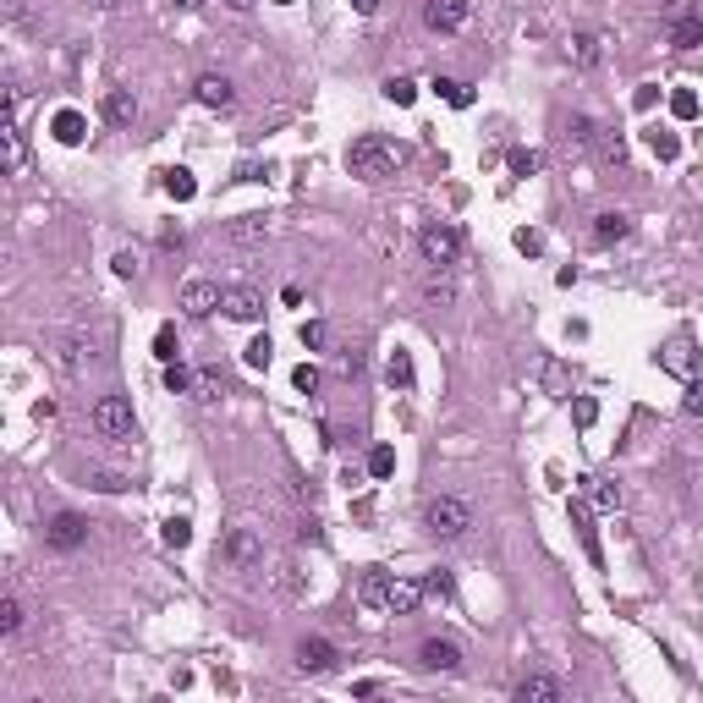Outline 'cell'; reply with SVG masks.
<instances>
[{"mask_svg": "<svg viewBox=\"0 0 703 703\" xmlns=\"http://www.w3.org/2000/svg\"><path fill=\"white\" fill-rule=\"evenodd\" d=\"M346 166H352V176H363V182H385V176H396L407 166V149L368 133V138H358L346 149Z\"/></svg>", "mask_w": 703, "mask_h": 703, "instance_id": "cell-1", "label": "cell"}, {"mask_svg": "<svg viewBox=\"0 0 703 703\" xmlns=\"http://www.w3.org/2000/svg\"><path fill=\"white\" fill-rule=\"evenodd\" d=\"M424 528H429L434 538H467V533H473V505H467L462 495H434V500L424 505Z\"/></svg>", "mask_w": 703, "mask_h": 703, "instance_id": "cell-2", "label": "cell"}, {"mask_svg": "<svg viewBox=\"0 0 703 703\" xmlns=\"http://www.w3.org/2000/svg\"><path fill=\"white\" fill-rule=\"evenodd\" d=\"M88 424L100 440H133V401L126 396H100L88 407Z\"/></svg>", "mask_w": 703, "mask_h": 703, "instance_id": "cell-3", "label": "cell"}, {"mask_svg": "<svg viewBox=\"0 0 703 703\" xmlns=\"http://www.w3.org/2000/svg\"><path fill=\"white\" fill-rule=\"evenodd\" d=\"M44 545L61 550V555H72L88 545V517H77V511H55V517L44 522Z\"/></svg>", "mask_w": 703, "mask_h": 703, "instance_id": "cell-4", "label": "cell"}, {"mask_svg": "<svg viewBox=\"0 0 703 703\" xmlns=\"http://www.w3.org/2000/svg\"><path fill=\"white\" fill-rule=\"evenodd\" d=\"M220 555H226L237 571H259L264 566V538L253 528H231L226 538H220Z\"/></svg>", "mask_w": 703, "mask_h": 703, "instance_id": "cell-5", "label": "cell"}, {"mask_svg": "<svg viewBox=\"0 0 703 703\" xmlns=\"http://www.w3.org/2000/svg\"><path fill=\"white\" fill-rule=\"evenodd\" d=\"M418 247H424V259L434 270H445V264H457V253H462V231L457 226H424Z\"/></svg>", "mask_w": 703, "mask_h": 703, "instance_id": "cell-6", "label": "cell"}, {"mask_svg": "<svg viewBox=\"0 0 703 703\" xmlns=\"http://www.w3.org/2000/svg\"><path fill=\"white\" fill-rule=\"evenodd\" d=\"M659 368L676 374V379H698V346H692V335H670L659 346Z\"/></svg>", "mask_w": 703, "mask_h": 703, "instance_id": "cell-7", "label": "cell"}, {"mask_svg": "<svg viewBox=\"0 0 703 703\" xmlns=\"http://www.w3.org/2000/svg\"><path fill=\"white\" fill-rule=\"evenodd\" d=\"M220 297H226V286H214V280H187L182 286V313L187 319H209L220 308Z\"/></svg>", "mask_w": 703, "mask_h": 703, "instance_id": "cell-8", "label": "cell"}, {"mask_svg": "<svg viewBox=\"0 0 703 703\" xmlns=\"http://www.w3.org/2000/svg\"><path fill=\"white\" fill-rule=\"evenodd\" d=\"M220 308H226V319H237V325H259L264 319V297L253 292V286H226Z\"/></svg>", "mask_w": 703, "mask_h": 703, "instance_id": "cell-9", "label": "cell"}, {"mask_svg": "<svg viewBox=\"0 0 703 703\" xmlns=\"http://www.w3.org/2000/svg\"><path fill=\"white\" fill-rule=\"evenodd\" d=\"M93 363H100V341H93L88 330H72L67 341H61V368H67V374H83Z\"/></svg>", "mask_w": 703, "mask_h": 703, "instance_id": "cell-10", "label": "cell"}, {"mask_svg": "<svg viewBox=\"0 0 703 703\" xmlns=\"http://www.w3.org/2000/svg\"><path fill=\"white\" fill-rule=\"evenodd\" d=\"M511 698H517V703H561L566 687H561L555 676H545V670H528V676L511 687Z\"/></svg>", "mask_w": 703, "mask_h": 703, "instance_id": "cell-11", "label": "cell"}, {"mask_svg": "<svg viewBox=\"0 0 703 703\" xmlns=\"http://www.w3.org/2000/svg\"><path fill=\"white\" fill-rule=\"evenodd\" d=\"M418 665L440 670V676H457V670H462V649L451 643V637H429V643L418 649Z\"/></svg>", "mask_w": 703, "mask_h": 703, "instance_id": "cell-12", "label": "cell"}, {"mask_svg": "<svg viewBox=\"0 0 703 703\" xmlns=\"http://www.w3.org/2000/svg\"><path fill=\"white\" fill-rule=\"evenodd\" d=\"M335 643H325V637H303L297 643V670H308V676H325V670H335Z\"/></svg>", "mask_w": 703, "mask_h": 703, "instance_id": "cell-13", "label": "cell"}, {"mask_svg": "<svg viewBox=\"0 0 703 703\" xmlns=\"http://www.w3.org/2000/svg\"><path fill=\"white\" fill-rule=\"evenodd\" d=\"M467 12H473V0H429L424 22L434 28V34H457V28L467 22Z\"/></svg>", "mask_w": 703, "mask_h": 703, "instance_id": "cell-14", "label": "cell"}, {"mask_svg": "<svg viewBox=\"0 0 703 703\" xmlns=\"http://www.w3.org/2000/svg\"><path fill=\"white\" fill-rule=\"evenodd\" d=\"M424 599H429V588H424V583H412V578H391V588H385V610H391V616H412Z\"/></svg>", "mask_w": 703, "mask_h": 703, "instance_id": "cell-15", "label": "cell"}, {"mask_svg": "<svg viewBox=\"0 0 703 703\" xmlns=\"http://www.w3.org/2000/svg\"><path fill=\"white\" fill-rule=\"evenodd\" d=\"M100 116H105L110 126H133V121H138V93H133V88H105Z\"/></svg>", "mask_w": 703, "mask_h": 703, "instance_id": "cell-16", "label": "cell"}, {"mask_svg": "<svg viewBox=\"0 0 703 703\" xmlns=\"http://www.w3.org/2000/svg\"><path fill=\"white\" fill-rule=\"evenodd\" d=\"M566 511H571V528H578V538H583L588 561H594V566H604V550H599V528H594V517H588V505H583V500H566Z\"/></svg>", "mask_w": 703, "mask_h": 703, "instance_id": "cell-17", "label": "cell"}, {"mask_svg": "<svg viewBox=\"0 0 703 703\" xmlns=\"http://www.w3.org/2000/svg\"><path fill=\"white\" fill-rule=\"evenodd\" d=\"M193 93H198V105H209V110H226V105L237 100V88H231V77H220V72H204Z\"/></svg>", "mask_w": 703, "mask_h": 703, "instance_id": "cell-18", "label": "cell"}, {"mask_svg": "<svg viewBox=\"0 0 703 703\" xmlns=\"http://www.w3.org/2000/svg\"><path fill=\"white\" fill-rule=\"evenodd\" d=\"M571 67H583V72H594L599 61H604V34H571Z\"/></svg>", "mask_w": 703, "mask_h": 703, "instance_id": "cell-19", "label": "cell"}, {"mask_svg": "<svg viewBox=\"0 0 703 703\" xmlns=\"http://www.w3.org/2000/svg\"><path fill=\"white\" fill-rule=\"evenodd\" d=\"M626 231H632V220L621 214V209H604V214H594V242H626Z\"/></svg>", "mask_w": 703, "mask_h": 703, "instance_id": "cell-20", "label": "cell"}, {"mask_svg": "<svg viewBox=\"0 0 703 703\" xmlns=\"http://www.w3.org/2000/svg\"><path fill=\"white\" fill-rule=\"evenodd\" d=\"M385 588H391V571L368 566V571H363V583H358V599L368 604V610H385Z\"/></svg>", "mask_w": 703, "mask_h": 703, "instance_id": "cell-21", "label": "cell"}, {"mask_svg": "<svg viewBox=\"0 0 703 703\" xmlns=\"http://www.w3.org/2000/svg\"><path fill=\"white\" fill-rule=\"evenodd\" d=\"M226 237L242 242V247H247V242H264V237H270V220H264V214H237L231 226H226Z\"/></svg>", "mask_w": 703, "mask_h": 703, "instance_id": "cell-22", "label": "cell"}, {"mask_svg": "<svg viewBox=\"0 0 703 703\" xmlns=\"http://www.w3.org/2000/svg\"><path fill=\"white\" fill-rule=\"evenodd\" d=\"M599 133H604V126H599L594 116H571V121H566V143H571V149H594Z\"/></svg>", "mask_w": 703, "mask_h": 703, "instance_id": "cell-23", "label": "cell"}, {"mask_svg": "<svg viewBox=\"0 0 703 703\" xmlns=\"http://www.w3.org/2000/svg\"><path fill=\"white\" fill-rule=\"evenodd\" d=\"M50 133H55V143H83V133H88V121H83L77 110H61V116L50 121Z\"/></svg>", "mask_w": 703, "mask_h": 703, "instance_id": "cell-24", "label": "cell"}, {"mask_svg": "<svg viewBox=\"0 0 703 703\" xmlns=\"http://www.w3.org/2000/svg\"><path fill=\"white\" fill-rule=\"evenodd\" d=\"M385 379H391V385L396 391H412V379H418V374H412V358H407V352L396 346L391 352V358H385Z\"/></svg>", "mask_w": 703, "mask_h": 703, "instance_id": "cell-25", "label": "cell"}, {"mask_svg": "<svg viewBox=\"0 0 703 703\" xmlns=\"http://www.w3.org/2000/svg\"><path fill=\"white\" fill-rule=\"evenodd\" d=\"M583 484H588L599 511H621V484H610V478H583Z\"/></svg>", "mask_w": 703, "mask_h": 703, "instance_id": "cell-26", "label": "cell"}, {"mask_svg": "<svg viewBox=\"0 0 703 703\" xmlns=\"http://www.w3.org/2000/svg\"><path fill=\"white\" fill-rule=\"evenodd\" d=\"M434 93H440L445 105H457V110H467V105H473V88H467L462 77H440V83H434Z\"/></svg>", "mask_w": 703, "mask_h": 703, "instance_id": "cell-27", "label": "cell"}, {"mask_svg": "<svg viewBox=\"0 0 703 703\" xmlns=\"http://www.w3.org/2000/svg\"><path fill=\"white\" fill-rule=\"evenodd\" d=\"M670 44H676V50H692V44H703V12L670 28Z\"/></svg>", "mask_w": 703, "mask_h": 703, "instance_id": "cell-28", "label": "cell"}, {"mask_svg": "<svg viewBox=\"0 0 703 703\" xmlns=\"http://www.w3.org/2000/svg\"><path fill=\"white\" fill-rule=\"evenodd\" d=\"M193 391H198V401H220V396H226V379H220V368H198Z\"/></svg>", "mask_w": 703, "mask_h": 703, "instance_id": "cell-29", "label": "cell"}, {"mask_svg": "<svg viewBox=\"0 0 703 703\" xmlns=\"http://www.w3.org/2000/svg\"><path fill=\"white\" fill-rule=\"evenodd\" d=\"M166 193L176 198V204H187L198 193V182H193V171H166Z\"/></svg>", "mask_w": 703, "mask_h": 703, "instance_id": "cell-30", "label": "cell"}, {"mask_svg": "<svg viewBox=\"0 0 703 703\" xmlns=\"http://www.w3.org/2000/svg\"><path fill=\"white\" fill-rule=\"evenodd\" d=\"M176 352H182L176 325H159V330H154V358H159V363H176Z\"/></svg>", "mask_w": 703, "mask_h": 703, "instance_id": "cell-31", "label": "cell"}, {"mask_svg": "<svg viewBox=\"0 0 703 703\" xmlns=\"http://www.w3.org/2000/svg\"><path fill=\"white\" fill-rule=\"evenodd\" d=\"M159 538H166L171 550H187V545H193V522H187V517H171L166 528H159Z\"/></svg>", "mask_w": 703, "mask_h": 703, "instance_id": "cell-32", "label": "cell"}, {"mask_svg": "<svg viewBox=\"0 0 703 703\" xmlns=\"http://www.w3.org/2000/svg\"><path fill=\"white\" fill-rule=\"evenodd\" d=\"M193 379H198V374H193V368H187L182 358H176V363H166V391H171V396H182V391H193Z\"/></svg>", "mask_w": 703, "mask_h": 703, "instance_id": "cell-33", "label": "cell"}, {"mask_svg": "<svg viewBox=\"0 0 703 703\" xmlns=\"http://www.w3.org/2000/svg\"><path fill=\"white\" fill-rule=\"evenodd\" d=\"M242 358H247V368H270V358H275V341H270V335H253Z\"/></svg>", "mask_w": 703, "mask_h": 703, "instance_id": "cell-34", "label": "cell"}, {"mask_svg": "<svg viewBox=\"0 0 703 703\" xmlns=\"http://www.w3.org/2000/svg\"><path fill=\"white\" fill-rule=\"evenodd\" d=\"M22 621H28V616H22V604L6 594V599H0V632L12 637V632H22Z\"/></svg>", "mask_w": 703, "mask_h": 703, "instance_id": "cell-35", "label": "cell"}, {"mask_svg": "<svg viewBox=\"0 0 703 703\" xmlns=\"http://www.w3.org/2000/svg\"><path fill=\"white\" fill-rule=\"evenodd\" d=\"M385 100L391 105H412V100H418V83H412V77H391L385 83Z\"/></svg>", "mask_w": 703, "mask_h": 703, "instance_id": "cell-36", "label": "cell"}, {"mask_svg": "<svg viewBox=\"0 0 703 703\" xmlns=\"http://www.w3.org/2000/svg\"><path fill=\"white\" fill-rule=\"evenodd\" d=\"M670 116H676V121H692V116H698V93H692V88H676V93H670Z\"/></svg>", "mask_w": 703, "mask_h": 703, "instance_id": "cell-37", "label": "cell"}, {"mask_svg": "<svg viewBox=\"0 0 703 703\" xmlns=\"http://www.w3.org/2000/svg\"><path fill=\"white\" fill-rule=\"evenodd\" d=\"M424 588H429V599H451L457 594V578L440 566V571H429V578H424Z\"/></svg>", "mask_w": 703, "mask_h": 703, "instance_id": "cell-38", "label": "cell"}, {"mask_svg": "<svg viewBox=\"0 0 703 703\" xmlns=\"http://www.w3.org/2000/svg\"><path fill=\"white\" fill-rule=\"evenodd\" d=\"M649 149H654L659 159H676V154H682V138H676V133H659V126H654V133H649Z\"/></svg>", "mask_w": 703, "mask_h": 703, "instance_id": "cell-39", "label": "cell"}, {"mask_svg": "<svg viewBox=\"0 0 703 703\" xmlns=\"http://www.w3.org/2000/svg\"><path fill=\"white\" fill-rule=\"evenodd\" d=\"M368 473H374V478H391V473H396V451H391V445H374Z\"/></svg>", "mask_w": 703, "mask_h": 703, "instance_id": "cell-40", "label": "cell"}, {"mask_svg": "<svg viewBox=\"0 0 703 703\" xmlns=\"http://www.w3.org/2000/svg\"><path fill=\"white\" fill-rule=\"evenodd\" d=\"M505 166L517 171V176H533V171H538V154H533V149H511V154H505Z\"/></svg>", "mask_w": 703, "mask_h": 703, "instance_id": "cell-41", "label": "cell"}, {"mask_svg": "<svg viewBox=\"0 0 703 703\" xmlns=\"http://www.w3.org/2000/svg\"><path fill=\"white\" fill-rule=\"evenodd\" d=\"M275 588H280V594H303V578H297V566H292V561H280V566H275Z\"/></svg>", "mask_w": 703, "mask_h": 703, "instance_id": "cell-42", "label": "cell"}, {"mask_svg": "<svg viewBox=\"0 0 703 703\" xmlns=\"http://www.w3.org/2000/svg\"><path fill=\"white\" fill-rule=\"evenodd\" d=\"M451 297H457V292H451V280H429V286H424V303H429V308H445Z\"/></svg>", "mask_w": 703, "mask_h": 703, "instance_id": "cell-43", "label": "cell"}, {"mask_svg": "<svg viewBox=\"0 0 703 703\" xmlns=\"http://www.w3.org/2000/svg\"><path fill=\"white\" fill-rule=\"evenodd\" d=\"M297 335H303V346H308V352H319V346H325V341H330V330H325V325H319V319H308V325H303Z\"/></svg>", "mask_w": 703, "mask_h": 703, "instance_id": "cell-44", "label": "cell"}, {"mask_svg": "<svg viewBox=\"0 0 703 703\" xmlns=\"http://www.w3.org/2000/svg\"><path fill=\"white\" fill-rule=\"evenodd\" d=\"M292 385H297L303 396H313V391H319V368H313V363H303V368L292 374Z\"/></svg>", "mask_w": 703, "mask_h": 703, "instance_id": "cell-45", "label": "cell"}, {"mask_svg": "<svg viewBox=\"0 0 703 703\" xmlns=\"http://www.w3.org/2000/svg\"><path fill=\"white\" fill-rule=\"evenodd\" d=\"M517 253L538 259V253H545V237H538V231H517Z\"/></svg>", "mask_w": 703, "mask_h": 703, "instance_id": "cell-46", "label": "cell"}, {"mask_svg": "<svg viewBox=\"0 0 703 703\" xmlns=\"http://www.w3.org/2000/svg\"><path fill=\"white\" fill-rule=\"evenodd\" d=\"M116 275L133 280V275H138V253H116Z\"/></svg>", "mask_w": 703, "mask_h": 703, "instance_id": "cell-47", "label": "cell"}, {"mask_svg": "<svg viewBox=\"0 0 703 703\" xmlns=\"http://www.w3.org/2000/svg\"><path fill=\"white\" fill-rule=\"evenodd\" d=\"M594 418H599V401H588V396H583V401H578V424H583V429H588V424H594Z\"/></svg>", "mask_w": 703, "mask_h": 703, "instance_id": "cell-48", "label": "cell"}, {"mask_svg": "<svg viewBox=\"0 0 703 703\" xmlns=\"http://www.w3.org/2000/svg\"><path fill=\"white\" fill-rule=\"evenodd\" d=\"M654 100H659V88H637V100H632V105H637V110H654Z\"/></svg>", "mask_w": 703, "mask_h": 703, "instance_id": "cell-49", "label": "cell"}, {"mask_svg": "<svg viewBox=\"0 0 703 703\" xmlns=\"http://www.w3.org/2000/svg\"><path fill=\"white\" fill-rule=\"evenodd\" d=\"M22 12H28L22 0H6V17H12V22H22Z\"/></svg>", "mask_w": 703, "mask_h": 703, "instance_id": "cell-50", "label": "cell"}, {"mask_svg": "<svg viewBox=\"0 0 703 703\" xmlns=\"http://www.w3.org/2000/svg\"><path fill=\"white\" fill-rule=\"evenodd\" d=\"M88 6H93V12H116V6H121V0H88Z\"/></svg>", "mask_w": 703, "mask_h": 703, "instance_id": "cell-51", "label": "cell"}, {"mask_svg": "<svg viewBox=\"0 0 703 703\" xmlns=\"http://www.w3.org/2000/svg\"><path fill=\"white\" fill-rule=\"evenodd\" d=\"M352 6H358V12L368 17V12H379V0H352Z\"/></svg>", "mask_w": 703, "mask_h": 703, "instance_id": "cell-52", "label": "cell"}, {"mask_svg": "<svg viewBox=\"0 0 703 703\" xmlns=\"http://www.w3.org/2000/svg\"><path fill=\"white\" fill-rule=\"evenodd\" d=\"M176 6H182V12H198V6H209V0H176Z\"/></svg>", "mask_w": 703, "mask_h": 703, "instance_id": "cell-53", "label": "cell"}, {"mask_svg": "<svg viewBox=\"0 0 703 703\" xmlns=\"http://www.w3.org/2000/svg\"><path fill=\"white\" fill-rule=\"evenodd\" d=\"M226 6H231V12H247V6H253V0H226Z\"/></svg>", "mask_w": 703, "mask_h": 703, "instance_id": "cell-54", "label": "cell"}, {"mask_svg": "<svg viewBox=\"0 0 703 703\" xmlns=\"http://www.w3.org/2000/svg\"><path fill=\"white\" fill-rule=\"evenodd\" d=\"M275 6H292V0H275Z\"/></svg>", "mask_w": 703, "mask_h": 703, "instance_id": "cell-55", "label": "cell"}]
</instances>
